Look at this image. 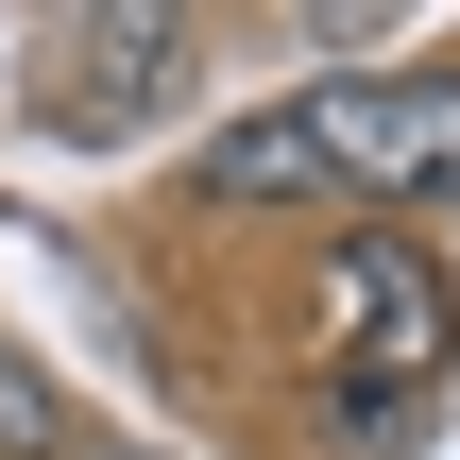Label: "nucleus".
I'll list each match as a JSON object with an SVG mask.
<instances>
[{"label":"nucleus","mask_w":460,"mask_h":460,"mask_svg":"<svg viewBox=\"0 0 460 460\" xmlns=\"http://www.w3.org/2000/svg\"><path fill=\"white\" fill-rule=\"evenodd\" d=\"M51 444H68V393H51V376L0 341V460H51Z\"/></svg>","instance_id":"20e7f679"},{"label":"nucleus","mask_w":460,"mask_h":460,"mask_svg":"<svg viewBox=\"0 0 460 460\" xmlns=\"http://www.w3.org/2000/svg\"><path fill=\"white\" fill-rule=\"evenodd\" d=\"M324 290H341V324H376L358 358H444V290L410 273V239H341V273H324Z\"/></svg>","instance_id":"7ed1b4c3"},{"label":"nucleus","mask_w":460,"mask_h":460,"mask_svg":"<svg viewBox=\"0 0 460 460\" xmlns=\"http://www.w3.org/2000/svg\"><path fill=\"white\" fill-rule=\"evenodd\" d=\"M188 205H460V68H358L222 119L188 154Z\"/></svg>","instance_id":"f257e3e1"},{"label":"nucleus","mask_w":460,"mask_h":460,"mask_svg":"<svg viewBox=\"0 0 460 460\" xmlns=\"http://www.w3.org/2000/svg\"><path fill=\"white\" fill-rule=\"evenodd\" d=\"M205 102V17L188 0H68L17 34V119L68 154H137Z\"/></svg>","instance_id":"f03ea898"}]
</instances>
